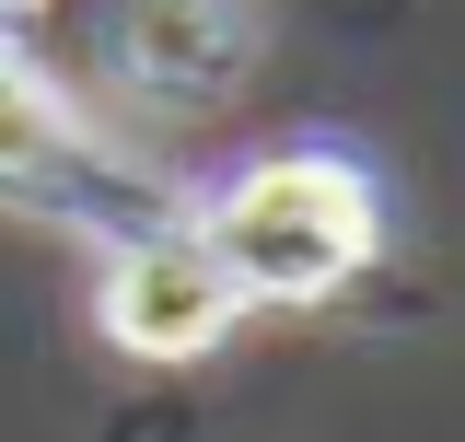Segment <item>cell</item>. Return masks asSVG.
<instances>
[{
    "instance_id": "6da1fadb",
    "label": "cell",
    "mask_w": 465,
    "mask_h": 442,
    "mask_svg": "<svg viewBox=\"0 0 465 442\" xmlns=\"http://www.w3.org/2000/svg\"><path fill=\"white\" fill-rule=\"evenodd\" d=\"M186 233L222 256V279L244 303H326V291H349L372 268L384 198L349 152H268V164L222 175L186 210Z\"/></svg>"
},
{
    "instance_id": "7a4b0ae2",
    "label": "cell",
    "mask_w": 465,
    "mask_h": 442,
    "mask_svg": "<svg viewBox=\"0 0 465 442\" xmlns=\"http://www.w3.org/2000/svg\"><path fill=\"white\" fill-rule=\"evenodd\" d=\"M232 315H244V291L222 279V256H210L174 210L105 233L94 326H105L128 361H198V349H222V337H232Z\"/></svg>"
},
{
    "instance_id": "3957f363",
    "label": "cell",
    "mask_w": 465,
    "mask_h": 442,
    "mask_svg": "<svg viewBox=\"0 0 465 442\" xmlns=\"http://www.w3.org/2000/svg\"><path fill=\"white\" fill-rule=\"evenodd\" d=\"M0 198H35V210H70L94 233H128V221H163V198L116 164L105 140L70 116L58 82H35L24 58L0 47Z\"/></svg>"
},
{
    "instance_id": "277c9868",
    "label": "cell",
    "mask_w": 465,
    "mask_h": 442,
    "mask_svg": "<svg viewBox=\"0 0 465 442\" xmlns=\"http://www.w3.org/2000/svg\"><path fill=\"white\" fill-rule=\"evenodd\" d=\"M256 47V24L232 12V0H128V70L152 82V94H222L232 70Z\"/></svg>"
}]
</instances>
